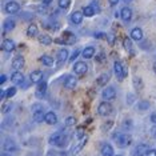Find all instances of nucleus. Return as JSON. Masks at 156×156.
<instances>
[{
  "instance_id": "1",
  "label": "nucleus",
  "mask_w": 156,
  "mask_h": 156,
  "mask_svg": "<svg viewBox=\"0 0 156 156\" xmlns=\"http://www.w3.org/2000/svg\"><path fill=\"white\" fill-rule=\"evenodd\" d=\"M49 143L54 145H58V147H63L67 143V136L62 132H56L49 137Z\"/></svg>"
},
{
  "instance_id": "2",
  "label": "nucleus",
  "mask_w": 156,
  "mask_h": 156,
  "mask_svg": "<svg viewBox=\"0 0 156 156\" xmlns=\"http://www.w3.org/2000/svg\"><path fill=\"white\" fill-rule=\"evenodd\" d=\"M131 141H132V137H131V135H128V133H120V135H118V137H116V144H118V147H120V148L128 147L131 144Z\"/></svg>"
},
{
  "instance_id": "3",
  "label": "nucleus",
  "mask_w": 156,
  "mask_h": 156,
  "mask_svg": "<svg viewBox=\"0 0 156 156\" xmlns=\"http://www.w3.org/2000/svg\"><path fill=\"white\" fill-rule=\"evenodd\" d=\"M98 112H99V115H100V116H108L109 113L112 112V105L109 104L108 101H103V103L99 104Z\"/></svg>"
},
{
  "instance_id": "4",
  "label": "nucleus",
  "mask_w": 156,
  "mask_h": 156,
  "mask_svg": "<svg viewBox=\"0 0 156 156\" xmlns=\"http://www.w3.org/2000/svg\"><path fill=\"white\" fill-rule=\"evenodd\" d=\"M101 96L103 99H104L105 101H109V100H113V99L116 98V91H115V88L113 87H107V88H104L101 92Z\"/></svg>"
},
{
  "instance_id": "5",
  "label": "nucleus",
  "mask_w": 156,
  "mask_h": 156,
  "mask_svg": "<svg viewBox=\"0 0 156 156\" xmlns=\"http://www.w3.org/2000/svg\"><path fill=\"white\" fill-rule=\"evenodd\" d=\"M148 152V147L145 144H137L132 150V156H145Z\"/></svg>"
},
{
  "instance_id": "6",
  "label": "nucleus",
  "mask_w": 156,
  "mask_h": 156,
  "mask_svg": "<svg viewBox=\"0 0 156 156\" xmlns=\"http://www.w3.org/2000/svg\"><path fill=\"white\" fill-rule=\"evenodd\" d=\"M87 71H88V67L84 62H77L73 66V72L77 73V75H84V73H87Z\"/></svg>"
},
{
  "instance_id": "7",
  "label": "nucleus",
  "mask_w": 156,
  "mask_h": 156,
  "mask_svg": "<svg viewBox=\"0 0 156 156\" xmlns=\"http://www.w3.org/2000/svg\"><path fill=\"white\" fill-rule=\"evenodd\" d=\"M4 9H5L7 13H11V15H12V13H17L20 11V5L17 4L16 2H9V3H7V4H5Z\"/></svg>"
},
{
  "instance_id": "8",
  "label": "nucleus",
  "mask_w": 156,
  "mask_h": 156,
  "mask_svg": "<svg viewBox=\"0 0 156 156\" xmlns=\"http://www.w3.org/2000/svg\"><path fill=\"white\" fill-rule=\"evenodd\" d=\"M76 86H77V79L75 76L69 75V76L66 77V81H64V87L66 88H68V90H73Z\"/></svg>"
},
{
  "instance_id": "9",
  "label": "nucleus",
  "mask_w": 156,
  "mask_h": 156,
  "mask_svg": "<svg viewBox=\"0 0 156 156\" xmlns=\"http://www.w3.org/2000/svg\"><path fill=\"white\" fill-rule=\"evenodd\" d=\"M113 71H115L116 76H118L120 80H122L123 77L126 76V71H124V68H123V64H122V63H120V62H116V63H115V66H113Z\"/></svg>"
},
{
  "instance_id": "10",
  "label": "nucleus",
  "mask_w": 156,
  "mask_h": 156,
  "mask_svg": "<svg viewBox=\"0 0 156 156\" xmlns=\"http://www.w3.org/2000/svg\"><path fill=\"white\" fill-rule=\"evenodd\" d=\"M45 92H47V83H45V81H40V83L37 84V87H36V92H35V95H36L37 98H43L45 95Z\"/></svg>"
},
{
  "instance_id": "11",
  "label": "nucleus",
  "mask_w": 156,
  "mask_h": 156,
  "mask_svg": "<svg viewBox=\"0 0 156 156\" xmlns=\"http://www.w3.org/2000/svg\"><path fill=\"white\" fill-rule=\"evenodd\" d=\"M68 49H66V48H62V49H59V52H58V62H59V64H63V63H66L67 60H68Z\"/></svg>"
},
{
  "instance_id": "12",
  "label": "nucleus",
  "mask_w": 156,
  "mask_h": 156,
  "mask_svg": "<svg viewBox=\"0 0 156 156\" xmlns=\"http://www.w3.org/2000/svg\"><path fill=\"white\" fill-rule=\"evenodd\" d=\"M11 66H12V68L15 71L22 69V67L24 66V58H23V56H16V58L12 60V64Z\"/></svg>"
},
{
  "instance_id": "13",
  "label": "nucleus",
  "mask_w": 156,
  "mask_h": 156,
  "mask_svg": "<svg viewBox=\"0 0 156 156\" xmlns=\"http://www.w3.org/2000/svg\"><path fill=\"white\" fill-rule=\"evenodd\" d=\"M120 16H122V19L126 23L131 22V19H132V11H131V8H128V7H124V8L122 9V13H120Z\"/></svg>"
},
{
  "instance_id": "14",
  "label": "nucleus",
  "mask_w": 156,
  "mask_h": 156,
  "mask_svg": "<svg viewBox=\"0 0 156 156\" xmlns=\"http://www.w3.org/2000/svg\"><path fill=\"white\" fill-rule=\"evenodd\" d=\"M47 124H49V126H54V124L58 123V116H56L55 112H47L45 113V120H44Z\"/></svg>"
},
{
  "instance_id": "15",
  "label": "nucleus",
  "mask_w": 156,
  "mask_h": 156,
  "mask_svg": "<svg viewBox=\"0 0 156 156\" xmlns=\"http://www.w3.org/2000/svg\"><path fill=\"white\" fill-rule=\"evenodd\" d=\"M2 49L5 52H12L13 49H15V43H13L12 40H9V39H5L2 44Z\"/></svg>"
},
{
  "instance_id": "16",
  "label": "nucleus",
  "mask_w": 156,
  "mask_h": 156,
  "mask_svg": "<svg viewBox=\"0 0 156 156\" xmlns=\"http://www.w3.org/2000/svg\"><path fill=\"white\" fill-rule=\"evenodd\" d=\"M83 12H80V11H75L71 15V22H72L73 24H80L81 22H83Z\"/></svg>"
},
{
  "instance_id": "17",
  "label": "nucleus",
  "mask_w": 156,
  "mask_h": 156,
  "mask_svg": "<svg viewBox=\"0 0 156 156\" xmlns=\"http://www.w3.org/2000/svg\"><path fill=\"white\" fill-rule=\"evenodd\" d=\"M11 81L13 84H22L24 81V75L20 72V71H16V72L11 76Z\"/></svg>"
},
{
  "instance_id": "18",
  "label": "nucleus",
  "mask_w": 156,
  "mask_h": 156,
  "mask_svg": "<svg viewBox=\"0 0 156 156\" xmlns=\"http://www.w3.org/2000/svg\"><path fill=\"white\" fill-rule=\"evenodd\" d=\"M30 79L32 83H40L41 79H43V72L41 71H34V72H31Z\"/></svg>"
},
{
  "instance_id": "19",
  "label": "nucleus",
  "mask_w": 156,
  "mask_h": 156,
  "mask_svg": "<svg viewBox=\"0 0 156 156\" xmlns=\"http://www.w3.org/2000/svg\"><path fill=\"white\" fill-rule=\"evenodd\" d=\"M100 152L103 156H113V148L111 144H103Z\"/></svg>"
},
{
  "instance_id": "20",
  "label": "nucleus",
  "mask_w": 156,
  "mask_h": 156,
  "mask_svg": "<svg viewBox=\"0 0 156 156\" xmlns=\"http://www.w3.org/2000/svg\"><path fill=\"white\" fill-rule=\"evenodd\" d=\"M131 37L136 41L141 40V39H143V31H141V28H133V30L131 31Z\"/></svg>"
},
{
  "instance_id": "21",
  "label": "nucleus",
  "mask_w": 156,
  "mask_h": 156,
  "mask_svg": "<svg viewBox=\"0 0 156 156\" xmlns=\"http://www.w3.org/2000/svg\"><path fill=\"white\" fill-rule=\"evenodd\" d=\"M109 77H111V75H109L108 72L107 73H101V75L98 77V80H96L98 86H104V84H107L109 81Z\"/></svg>"
},
{
  "instance_id": "22",
  "label": "nucleus",
  "mask_w": 156,
  "mask_h": 156,
  "mask_svg": "<svg viewBox=\"0 0 156 156\" xmlns=\"http://www.w3.org/2000/svg\"><path fill=\"white\" fill-rule=\"evenodd\" d=\"M95 54H96V51H95L94 47H87V48L83 49V54L81 55L84 56V59H91L95 56Z\"/></svg>"
},
{
  "instance_id": "23",
  "label": "nucleus",
  "mask_w": 156,
  "mask_h": 156,
  "mask_svg": "<svg viewBox=\"0 0 156 156\" xmlns=\"http://www.w3.org/2000/svg\"><path fill=\"white\" fill-rule=\"evenodd\" d=\"M3 148H4L7 152H13V151L17 150L16 144L13 143L12 140H5V141H4V145H3Z\"/></svg>"
},
{
  "instance_id": "24",
  "label": "nucleus",
  "mask_w": 156,
  "mask_h": 156,
  "mask_svg": "<svg viewBox=\"0 0 156 156\" xmlns=\"http://www.w3.org/2000/svg\"><path fill=\"white\" fill-rule=\"evenodd\" d=\"M13 28H15V22H13L12 19L4 20V24H3V30H4V32H9V31H12Z\"/></svg>"
},
{
  "instance_id": "25",
  "label": "nucleus",
  "mask_w": 156,
  "mask_h": 156,
  "mask_svg": "<svg viewBox=\"0 0 156 156\" xmlns=\"http://www.w3.org/2000/svg\"><path fill=\"white\" fill-rule=\"evenodd\" d=\"M86 143H87V136L86 137H83V139H81V141L77 145H75V147L72 148V155H77L79 154V152L83 150V147L84 145H86Z\"/></svg>"
},
{
  "instance_id": "26",
  "label": "nucleus",
  "mask_w": 156,
  "mask_h": 156,
  "mask_svg": "<svg viewBox=\"0 0 156 156\" xmlns=\"http://www.w3.org/2000/svg\"><path fill=\"white\" fill-rule=\"evenodd\" d=\"M34 120H35L36 123H41L43 120H45V113H44L43 109L34 112Z\"/></svg>"
},
{
  "instance_id": "27",
  "label": "nucleus",
  "mask_w": 156,
  "mask_h": 156,
  "mask_svg": "<svg viewBox=\"0 0 156 156\" xmlns=\"http://www.w3.org/2000/svg\"><path fill=\"white\" fill-rule=\"evenodd\" d=\"M37 32H39V31H37V26H36V24H31V26L27 28V35L30 37H35L37 35Z\"/></svg>"
},
{
  "instance_id": "28",
  "label": "nucleus",
  "mask_w": 156,
  "mask_h": 156,
  "mask_svg": "<svg viewBox=\"0 0 156 156\" xmlns=\"http://www.w3.org/2000/svg\"><path fill=\"white\" fill-rule=\"evenodd\" d=\"M39 43L40 44H43V45H49L52 43V39H51V36H48V35H40L39 36Z\"/></svg>"
},
{
  "instance_id": "29",
  "label": "nucleus",
  "mask_w": 156,
  "mask_h": 156,
  "mask_svg": "<svg viewBox=\"0 0 156 156\" xmlns=\"http://www.w3.org/2000/svg\"><path fill=\"white\" fill-rule=\"evenodd\" d=\"M95 12H96V11L94 9V7H92V5H87V7H84V8H83V15L87 16V17L94 16Z\"/></svg>"
},
{
  "instance_id": "30",
  "label": "nucleus",
  "mask_w": 156,
  "mask_h": 156,
  "mask_svg": "<svg viewBox=\"0 0 156 156\" xmlns=\"http://www.w3.org/2000/svg\"><path fill=\"white\" fill-rule=\"evenodd\" d=\"M41 63H43L44 66H47V67H52L54 66V59L51 58V56H47V55H44V56H41Z\"/></svg>"
},
{
  "instance_id": "31",
  "label": "nucleus",
  "mask_w": 156,
  "mask_h": 156,
  "mask_svg": "<svg viewBox=\"0 0 156 156\" xmlns=\"http://www.w3.org/2000/svg\"><path fill=\"white\" fill-rule=\"evenodd\" d=\"M124 48H126V51L132 52V41H131V39L128 37L124 39Z\"/></svg>"
},
{
  "instance_id": "32",
  "label": "nucleus",
  "mask_w": 156,
  "mask_h": 156,
  "mask_svg": "<svg viewBox=\"0 0 156 156\" xmlns=\"http://www.w3.org/2000/svg\"><path fill=\"white\" fill-rule=\"evenodd\" d=\"M58 4H59V7H60L62 9H66V8H68V7H69L71 0H59Z\"/></svg>"
},
{
  "instance_id": "33",
  "label": "nucleus",
  "mask_w": 156,
  "mask_h": 156,
  "mask_svg": "<svg viewBox=\"0 0 156 156\" xmlns=\"http://www.w3.org/2000/svg\"><path fill=\"white\" fill-rule=\"evenodd\" d=\"M15 94H16V88H15V87H11V88H8V90L5 91L7 98H12V96H15Z\"/></svg>"
},
{
  "instance_id": "34",
  "label": "nucleus",
  "mask_w": 156,
  "mask_h": 156,
  "mask_svg": "<svg viewBox=\"0 0 156 156\" xmlns=\"http://www.w3.org/2000/svg\"><path fill=\"white\" fill-rule=\"evenodd\" d=\"M75 123H76V119L73 118V116H69V118H67L66 119V126H75Z\"/></svg>"
},
{
  "instance_id": "35",
  "label": "nucleus",
  "mask_w": 156,
  "mask_h": 156,
  "mask_svg": "<svg viewBox=\"0 0 156 156\" xmlns=\"http://www.w3.org/2000/svg\"><path fill=\"white\" fill-rule=\"evenodd\" d=\"M148 107H150V103H148V101H140V103H139V105H137V108L141 109V111L147 109Z\"/></svg>"
},
{
  "instance_id": "36",
  "label": "nucleus",
  "mask_w": 156,
  "mask_h": 156,
  "mask_svg": "<svg viewBox=\"0 0 156 156\" xmlns=\"http://www.w3.org/2000/svg\"><path fill=\"white\" fill-rule=\"evenodd\" d=\"M79 55H80V51H79V49H75V51H73V54L71 55L69 60H71V62H73V60H75V59H76V58H77V56H79Z\"/></svg>"
},
{
  "instance_id": "37",
  "label": "nucleus",
  "mask_w": 156,
  "mask_h": 156,
  "mask_svg": "<svg viewBox=\"0 0 156 156\" xmlns=\"http://www.w3.org/2000/svg\"><path fill=\"white\" fill-rule=\"evenodd\" d=\"M76 137H77V139H83V137H86V136H84V131L83 129H77Z\"/></svg>"
},
{
  "instance_id": "38",
  "label": "nucleus",
  "mask_w": 156,
  "mask_h": 156,
  "mask_svg": "<svg viewBox=\"0 0 156 156\" xmlns=\"http://www.w3.org/2000/svg\"><path fill=\"white\" fill-rule=\"evenodd\" d=\"M9 109H12V104H4V107H3V113L9 112Z\"/></svg>"
},
{
  "instance_id": "39",
  "label": "nucleus",
  "mask_w": 156,
  "mask_h": 156,
  "mask_svg": "<svg viewBox=\"0 0 156 156\" xmlns=\"http://www.w3.org/2000/svg\"><path fill=\"white\" fill-rule=\"evenodd\" d=\"M40 109H43L40 104H34L32 105V112H36V111H40Z\"/></svg>"
},
{
  "instance_id": "40",
  "label": "nucleus",
  "mask_w": 156,
  "mask_h": 156,
  "mask_svg": "<svg viewBox=\"0 0 156 156\" xmlns=\"http://www.w3.org/2000/svg\"><path fill=\"white\" fill-rule=\"evenodd\" d=\"M145 156H156V150H148Z\"/></svg>"
},
{
  "instance_id": "41",
  "label": "nucleus",
  "mask_w": 156,
  "mask_h": 156,
  "mask_svg": "<svg viewBox=\"0 0 156 156\" xmlns=\"http://www.w3.org/2000/svg\"><path fill=\"white\" fill-rule=\"evenodd\" d=\"M91 5L94 7V9H95V11H96V12H99V11H100V9H99V4H98L96 2H94V3H92V4H91Z\"/></svg>"
},
{
  "instance_id": "42",
  "label": "nucleus",
  "mask_w": 156,
  "mask_h": 156,
  "mask_svg": "<svg viewBox=\"0 0 156 156\" xmlns=\"http://www.w3.org/2000/svg\"><path fill=\"white\" fill-rule=\"evenodd\" d=\"M151 120H152V123L156 124V112L152 113V116H151Z\"/></svg>"
},
{
  "instance_id": "43",
  "label": "nucleus",
  "mask_w": 156,
  "mask_h": 156,
  "mask_svg": "<svg viewBox=\"0 0 156 156\" xmlns=\"http://www.w3.org/2000/svg\"><path fill=\"white\" fill-rule=\"evenodd\" d=\"M119 2H120V0H109V4H111V5H116Z\"/></svg>"
},
{
  "instance_id": "44",
  "label": "nucleus",
  "mask_w": 156,
  "mask_h": 156,
  "mask_svg": "<svg viewBox=\"0 0 156 156\" xmlns=\"http://www.w3.org/2000/svg\"><path fill=\"white\" fill-rule=\"evenodd\" d=\"M5 96H7L5 92H4V91H0V99H4Z\"/></svg>"
},
{
  "instance_id": "45",
  "label": "nucleus",
  "mask_w": 156,
  "mask_h": 156,
  "mask_svg": "<svg viewBox=\"0 0 156 156\" xmlns=\"http://www.w3.org/2000/svg\"><path fill=\"white\" fill-rule=\"evenodd\" d=\"M5 81V76L4 75H2V77H0V84H3Z\"/></svg>"
},
{
  "instance_id": "46",
  "label": "nucleus",
  "mask_w": 156,
  "mask_h": 156,
  "mask_svg": "<svg viewBox=\"0 0 156 156\" xmlns=\"http://www.w3.org/2000/svg\"><path fill=\"white\" fill-rule=\"evenodd\" d=\"M52 2V0H43V3H44V4H49V3H51Z\"/></svg>"
},
{
  "instance_id": "47",
  "label": "nucleus",
  "mask_w": 156,
  "mask_h": 156,
  "mask_svg": "<svg viewBox=\"0 0 156 156\" xmlns=\"http://www.w3.org/2000/svg\"><path fill=\"white\" fill-rule=\"evenodd\" d=\"M154 72H155V73H156V62H155V63H154Z\"/></svg>"
},
{
  "instance_id": "48",
  "label": "nucleus",
  "mask_w": 156,
  "mask_h": 156,
  "mask_svg": "<svg viewBox=\"0 0 156 156\" xmlns=\"http://www.w3.org/2000/svg\"><path fill=\"white\" fill-rule=\"evenodd\" d=\"M2 156H11L9 154H7V152H4V154H2Z\"/></svg>"
},
{
  "instance_id": "49",
  "label": "nucleus",
  "mask_w": 156,
  "mask_h": 156,
  "mask_svg": "<svg viewBox=\"0 0 156 156\" xmlns=\"http://www.w3.org/2000/svg\"><path fill=\"white\" fill-rule=\"evenodd\" d=\"M113 156H122V155H113Z\"/></svg>"
},
{
  "instance_id": "50",
  "label": "nucleus",
  "mask_w": 156,
  "mask_h": 156,
  "mask_svg": "<svg viewBox=\"0 0 156 156\" xmlns=\"http://www.w3.org/2000/svg\"><path fill=\"white\" fill-rule=\"evenodd\" d=\"M126 2H131V0H126Z\"/></svg>"
}]
</instances>
